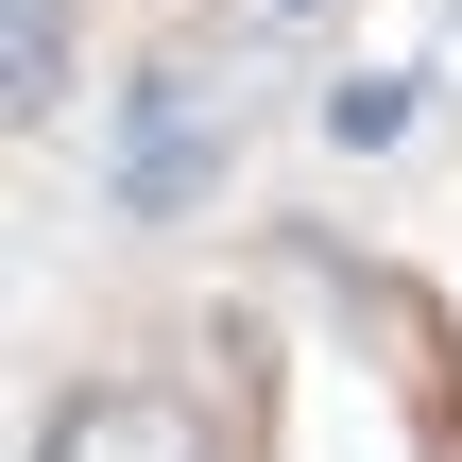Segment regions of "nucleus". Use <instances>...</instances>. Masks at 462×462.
Listing matches in <instances>:
<instances>
[{
  "label": "nucleus",
  "mask_w": 462,
  "mask_h": 462,
  "mask_svg": "<svg viewBox=\"0 0 462 462\" xmlns=\"http://www.w3.org/2000/svg\"><path fill=\"white\" fill-rule=\"evenodd\" d=\"M206 171H223V137H206V86H189V69L120 86V154H103V189H120L137 223H171V206H206Z\"/></svg>",
  "instance_id": "obj_1"
},
{
  "label": "nucleus",
  "mask_w": 462,
  "mask_h": 462,
  "mask_svg": "<svg viewBox=\"0 0 462 462\" xmlns=\"http://www.w3.org/2000/svg\"><path fill=\"white\" fill-rule=\"evenodd\" d=\"M51 462H223V429L171 411V394H86V411L51 429Z\"/></svg>",
  "instance_id": "obj_2"
},
{
  "label": "nucleus",
  "mask_w": 462,
  "mask_h": 462,
  "mask_svg": "<svg viewBox=\"0 0 462 462\" xmlns=\"http://www.w3.org/2000/svg\"><path fill=\"white\" fill-rule=\"evenodd\" d=\"M51 69H69V0H0V103L17 120L51 103Z\"/></svg>",
  "instance_id": "obj_3"
},
{
  "label": "nucleus",
  "mask_w": 462,
  "mask_h": 462,
  "mask_svg": "<svg viewBox=\"0 0 462 462\" xmlns=\"http://www.w3.org/2000/svg\"><path fill=\"white\" fill-rule=\"evenodd\" d=\"M411 137V86H343V154H394Z\"/></svg>",
  "instance_id": "obj_4"
}]
</instances>
